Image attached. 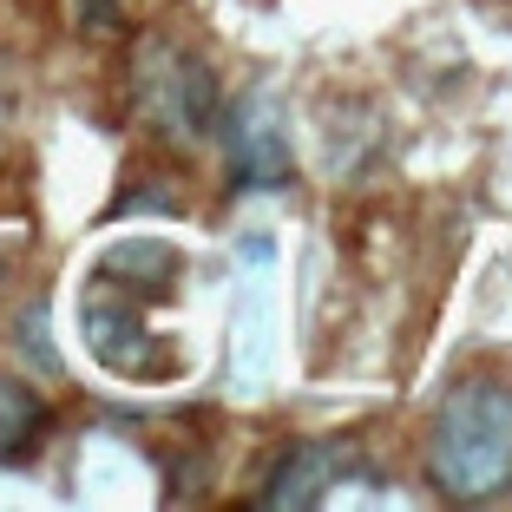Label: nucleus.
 Instances as JSON below:
<instances>
[{"label": "nucleus", "instance_id": "f257e3e1", "mask_svg": "<svg viewBox=\"0 0 512 512\" xmlns=\"http://www.w3.org/2000/svg\"><path fill=\"white\" fill-rule=\"evenodd\" d=\"M421 473L447 506H486L512 493V375L473 368L427 414Z\"/></svg>", "mask_w": 512, "mask_h": 512}, {"label": "nucleus", "instance_id": "f03ea898", "mask_svg": "<svg viewBox=\"0 0 512 512\" xmlns=\"http://www.w3.org/2000/svg\"><path fill=\"white\" fill-rule=\"evenodd\" d=\"M125 92H132V112L145 132H158L165 145H197V138L217 132V112H224V92H217V73L204 53H191L171 33H145L132 46V73H125Z\"/></svg>", "mask_w": 512, "mask_h": 512}, {"label": "nucleus", "instance_id": "7ed1b4c3", "mask_svg": "<svg viewBox=\"0 0 512 512\" xmlns=\"http://www.w3.org/2000/svg\"><path fill=\"white\" fill-rule=\"evenodd\" d=\"M217 125H224V151H230V184L263 191V184L289 178V145L276 132L270 106H256V99L250 106H230V112H217Z\"/></svg>", "mask_w": 512, "mask_h": 512}, {"label": "nucleus", "instance_id": "20e7f679", "mask_svg": "<svg viewBox=\"0 0 512 512\" xmlns=\"http://www.w3.org/2000/svg\"><path fill=\"white\" fill-rule=\"evenodd\" d=\"M348 467V440H289L270 467V486L256 493V506H316L329 499V486L342 480Z\"/></svg>", "mask_w": 512, "mask_h": 512}, {"label": "nucleus", "instance_id": "39448f33", "mask_svg": "<svg viewBox=\"0 0 512 512\" xmlns=\"http://www.w3.org/2000/svg\"><path fill=\"white\" fill-rule=\"evenodd\" d=\"M46 427H53V414H46L40 388H27L20 375H0V467L33 460L40 440H46Z\"/></svg>", "mask_w": 512, "mask_h": 512}, {"label": "nucleus", "instance_id": "423d86ee", "mask_svg": "<svg viewBox=\"0 0 512 512\" xmlns=\"http://www.w3.org/2000/svg\"><path fill=\"white\" fill-rule=\"evenodd\" d=\"M79 33L86 40H106V33H119V0H79Z\"/></svg>", "mask_w": 512, "mask_h": 512}, {"label": "nucleus", "instance_id": "0eeeda50", "mask_svg": "<svg viewBox=\"0 0 512 512\" xmlns=\"http://www.w3.org/2000/svg\"><path fill=\"white\" fill-rule=\"evenodd\" d=\"M0 132H7V106H0Z\"/></svg>", "mask_w": 512, "mask_h": 512}]
</instances>
